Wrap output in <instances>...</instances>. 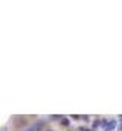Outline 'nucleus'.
I'll use <instances>...</instances> for the list:
<instances>
[{"label":"nucleus","instance_id":"nucleus-2","mask_svg":"<svg viewBox=\"0 0 122 131\" xmlns=\"http://www.w3.org/2000/svg\"><path fill=\"white\" fill-rule=\"evenodd\" d=\"M61 122H63V125H69V121H67V119H63Z\"/></svg>","mask_w":122,"mask_h":131},{"label":"nucleus","instance_id":"nucleus-1","mask_svg":"<svg viewBox=\"0 0 122 131\" xmlns=\"http://www.w3.org/2000/svg\"><path fill=\"white\" fill-rule=\"evenodd\" d=\"M116 127H118V121H116V119L102 121V130L104 131H113Z\"/></svg>","mask_w":122,"mask_h":131}]
</instances>
